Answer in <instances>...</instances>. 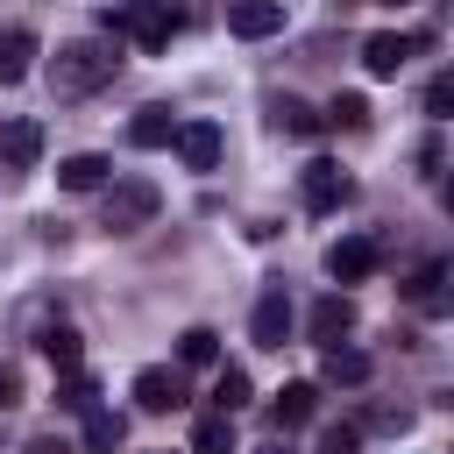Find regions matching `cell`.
<instances>
[{
    "label": "cell",
    "mask_w": 454,
    "mask_h": 454,
    "mask_svg": "<svg viewBox=\"0 0 454 454\" xmlns=\"http://www.w3.org/2000/svg\"><path fill=\"white\" fill-rule=\"evenodd\" d=\"M114 78H121V43L114 35H78V43H57V57H50L57 99H85V92H99Z\"/></svg>",
    "instance_id": "cell-1"
},
{
    "label": "cell",
    "mask_w": 454,
    "mask_h": 454,
    "mask_svg": "<svg viewBox=\"0 0 454 454\" xmlns=\"http://www.w3.org/2000/svg\"><path fill=\"white\" fill-rule=\"evenodd\" d=\"M99 28L121 43H142V50H163L170 35H177V7L170 0H114V7H99Z\"/></svg>",
    "instance_id": "cell-2"
},
{
    "label": "cell",
    "mask_w": 454,
    "mask_h": 454,
    "mask_svg": "<svg viewBox=\"0 0 454 454\" xmlns=\"http://www.w3.org/2000/svg\"><path fill=\"white\" fill-rule=\"evenodd\" d=\"M156 206H163V192H156L149 177H106L99 227H106V234H135V227H149V220H156Z\"/></svg>",
    "instance_id": "cell-3"
},
{
    "label": "cell",
    "mask_w": 454,
    "mask_h": 454,
    "mask_svg": "<svg viewBox=\"0 0 454 454\" xmlns=\"http://www.w3.org/2000/svg\"><path fill=\"white\" fill-rule=\"evenodd\" d=\"M298 199H305V213H340V206L355 199V177H348L340 163L312 156V163L298 170Z\"/></svg>",
    "instance_id": "cell-4"
},
{
    "label": "cell",
    "mask_w": 454,
    "mask_h": 454,
    "mask_svg": "<svg viewBox=\"0 0 454 454\" xmlns=\"http://www.w3.org/2000/svg\"><path fill=\"white\" fill-rule=\"evenodd\" d=\"M376 262H383V241H376V234H340V241L326 248V277H333V284H369Z\"/></svg>",
    "instance_id": "cell-5"
},
{
    "label": "cell",
    "mask_w": 454,
    "mask_h": 454,
    "mask_svg": "<svg viewBox=\"0 0 454 454\" xmlns=\"http://www.w3.org/2000/svg\"><path fill=\"white\" fill-rule=\"evenodd\" d=\"M426 43H433V35H390V28H383V35L362 43V71H369V78H397V71L411 64V50H426Z\"/></svg>",
    "instance_id": "cell-6"
},
{
    "label": "cell",
    "mask_w": 454,
    "mask_h": 454,
    "mask_svg": "<svg viewBox=\"0 0 454 454\" xmlns=\"http://www.w3.org/2000/svg\"><path fill=\"white\" fill-rule=\"evenodd\" d=\"M305 333H312L319 348H340V340L355 333V298H348V291H326V298L305 312Z\"/></svg>",
    "instance_id": "cell-7"
},
{
    "label": "cell",
    "mask_w": 454,
    "mask_h": 454,
    "mask_svg": "<svg viewBox=\"0 0 454 454\" xmlns=\"http://www.w3.org/2000/svg\"><path fill=\"white\" fill-rule=\"evenodd\" d=\"M284 333H291V298H284V284H270L255 298V312H248V340L255 348H284Z\"/></svg>",
    "instance_id": "cell-8"
},
{
    "label": "cell",
    "mask_w": 454,
    "mask_h": 454,
    "mask_svg": "<svg viewBox=\"0 0 454 454\" xmlns=\"http://www.w3.org/2000/svg\"><path fill=\"white\" fill-rule=\"evenodd\" d=\"M227 28H234L241 43H262V35L284 28V0H234V7H227Z\"/></svg>",
    "instance_id": "cell-9"
},
{
    "label": "cell",
    "mask_w": 454,
    "mask_h": 454,
    "mask_svg": "<svg viewBox=\"0 0 454 454\" xmlns=\"http://www.w3.org/2000/svg\"><path fill=\"white\" fill-rule=\"evenodd\" d=\"M262 114H270V128H277V135H291V142H312V135H319V114H312L298 92H270V99H262Z\"/></svg>",
    "instance_id": "cell-10"
},
{
    "label": "cell",
    "mask_w": 454,
    "mask_h": 454,
    "mask_svg": "<svg viewBox=\"0 0 454 454\" xmlns=\"http://www.w3.org/2000/svg\"><path fill=\"white\" fill-rule=\"evenodd\" d=\"M220 128L213 121H177V156H184V170H220Z\"/></svg>",
    "instance_id": "cell-11"
},
{
    "label": "cell",
    "mask_w": 454,
    "mask_h": 454,
    "mask_svg": "<svg viewBox=\"0 0 454 454\" xmlns=\"http://www.w3.org/2000/svg\"><path fill=\"white\" fill-rule=\"evenodd\" d=\"M35 156H43V121H0V163L7 170H35Z\"/></svg>",
    "instance_id": "cell-12"
},
{
    "label": "cell",
    "mask_w": 454,
    "mask_h": 454,
    "mask_svg": "<svg viewBox=\"0 0 454 454\" xmlns=\"http://www.w3.org/2000/svg\"><path fill=\"white\" fill-rule=\"evenodd\" d=\"M135 404L142 411H177L184 404V376L177 369H142L135 376Z\"/></svg>",
    "instance_id": "cell-13"
},
{
    "label": "cell",
    "mask_w": 454,
    "mask_h": 454,
    "mask_svg": "<svg viewBox=\"0 0 454 454\" xmlns=\"http://www.w3.org/2000/svg\"><path fill=\"white\" fill-rule=\"evenodd\" d=\"M128 142H135V149H170V142H177V114H170V106H135Z\"/></svg>",
    "instance_id": "cell-14"
},
{
    "label": "cell",
    "mask_w": 454,
    "mask_h": 454,
    "mask_svg": "<svg viewBox=\"0 0 454 454\" xmlns=\"http://www.w3.org/2000/svg\"><path fill=\"white\" fill-rule=\"evenodd\" d=\"M35 348H43V362H50V369H78V362H85V340H78V326H71V319H50V326L35 333Z\"/></svg>",
    "instance_id": "cell-15"
},
{
    "label": "cell",
    "mask_w": 454,
    "mask_h": 454,
    "mask_svg": "<svg viewBox=\"0 0 454 454\" xmlns=\"http://www.w3.org/2000/svg\"><path fill=\"white\" fill-rule=\"evenodd\" d=\"M128 447V419L114 404H92L85 411V454H121Z\"/></svg>",
    "instance_id": "cell-16"
},
{
    "label": "cell",
    "mask_w": 454,
    "mask_h": 454,
    "mask_svg": "<svg viewBox=\"0 0 454 454\" xmlns=\"http://www.w3.org/2000/svg\"><path fill=\"white\" fill-rule=\"evenodd\" d=\"M106 177H114V163H106V156H92V149H78V156H64V163H57V184H64V192H99Z\"/></svg>",
    "instance_id": "cell-17"
},
{
    "label": "cell",
    "mask_w": 454,
    "mask_h": 454,
    "mask_svg": "<svg viewBox=\"0 0 454 454\" xmlns=\"http://www.w3.org/2000/svg\"><path fill=\"white\" fill-rule=\"evenodd\" d=\"M28 71H35V35L28 28H7L0 35V85H21Z\"/></svg>",
    "instance_id": "cell-18"
},
{
    "label": "cell",
    "mask_w": 454,
    "mask_h": 454,
    "mask_svg": "<svg viewBox=\"0 0 454 454\" xmlns=\"http://www.w3.org/2000/svg\"><path fill=\"white\" fill-rule=\"evenodd\" d=\"M312 411H319V383H284V390H277V404H270V419H277V426H305Z\"/></svg>",
    "instance_id": "cell-19"
},
{
    "label": "cell",
    "mask_w": 454,
    "mask_h": 454,
    "mask_svg": "<svg viewBox=\"0 0 454 454\" xmlns=\"http://www.w3.org/2000/svg\"><path fill=\"white\" fill-rule=\"evenodd\" d=\"M319 383H369V355L362 348H326L319 355Z\"/></svg>",
    "instance_id": "cell-20"
},
{
    "label": "cell",
    "mask_w": 454,
    "mask_h": 454,
    "mask_svg": "<svg viewBox=\"0 0 454 454\" xmlns=\"http://www.w3.org/2000/svg\"><path fill=\"white\" fill-rule=\"evenodd\" d=\"M404 291H411V305H419V312H447V262H426Z\"/></svg>",
    "instance_id": "cell-21"
},
{
    "label": "cell",
    "mask_w": 454,
    "mask_h": 454,
    "mask_svg": "<svg viewBox=\"0 0 454 454\" xmlns=\"http://www.w3.org/2000/svg\"><path fill=\"white\" fill-rule=\"evenodd\" d=\"M248 397H255L248 369H220V376H213V411H220V419H234V411H241Z\"/></svg>",
    "instance_id": "cell-22"
},
{
    "label": "cell",
    "mask_w": 454,
    "mask_h": 454,
    "mask_svg": "<svg viewBox=\"0 0 454 454\" xmlns=\"http://www.w3.org/2000/svg\"><path fill=\"white\" fill-rule=\"evenodd\" d=\"M192 454H234V419L206 411V419L192 426Z\"/></svg>",
    "instance_id": "cell-23"
},
{
    "label": "cell",
    "mask_w": 454,
    "mask_h": 454,
    "mask_svg": "<svg viewBox=\"0 0 454 454\" xmlns=\"http://www.w3.org/2000/svg\"><path fill=\"white\" fill-rule=\"evenodd\" d=\"M319 128H348V135H362V128H369V99H362V92H340V99L319 114Z\"/></svg>",
    "instance_id": "cell-24"
},
{
    "label": "cell",
    "mask_w": 454,
    "mask_h": 454,
    "mask_svg": "<svg viewBox=\"0 0 454 454\" xmlns=\"http://www.w3.org/2000/svg\"><path fill=\"white\" fill-rule=\"evenodd\" d=\"M177 355H184L192 369H206V362H220V333H213V326H184V333H177Z\"/></svg>",
    "instance_id": "cell-25"
},
{
    "label": "cell",
    "mask_w": 454,
    "mask_h": 454,
    "mask_svg": "<svg viewBox=\"0 0 454 454\" xmlns=\"http://www.w3.org/2000/svg\"><path fill=\"white\" fill-rule=\"evenodd\" d=\"M57 404H64V411H92V404H99V383H92L85 369H64V383H57Z\"/></svg>",
    "instance_id": "cell-26"
},
{
    "label": "cell",
    "mask_w": 454,
    "mask_h": 454,
    "mask_svg": "<svg viewBox=\"0 0 454 454\" xmlns=\"http://www.w3.org/2000/svg\"><path fill=\"white\" fill-rule=\"evenodd\" d=\"M411 419H419V411H411L404 397H376V404H369V426H376V433H411Z\"/></svg>",
    "instance_id": "cell-27"
},
{
    "label": "cell",
    "mask_w": 454,
    "mask_h": 454,
    "mask_svg": "<svg viewBox=\"0 0 454 454\" xmlns=\"http://www.w3.org/2000/svg\"><path fill=\"white\" fill-rule=\"evenodd\" d=\"M319 454H362V426H326L319 433Z\"/></svg>",
    "instance_id": "cell-28"
},
{
    "label": "cell",
    "mask_w": 454,
    "mask_h": 454,
    "mask_svg": "<svg viewBox=\"0 0 454 454\" xmlns=\"http://www.w3.org/2000/svg\"><path fill=\"white\" fill-rule=\"evenodd\" d=\"M426 114H433V121L454 114V78H433V85H426Z\"/></svg>",
    "instance_id": "cell-29"
},
{
    "label": "cell",
    "mask_w": 454,
    "mask_h": 454,
    "mask_svg": "<svg viewBox=\"0 0 454 454\" xmlns=\"http://www.w3.org/2000/svg\"><path fill=\"white\" fill-rule=\"evenodd\" d=\"M14 404H21V369L0 362V411H14Z\"/></svg>",
    "instance_id": "cell-30"
},
{
    "label": "cell",
    "mask_w": 454,
    "mask_h": 454,
    "mask_svg": "<svg viewBox=\"0 0 454 454\" xmlns=\"http://www.w3.org/2000/svg\"><path fill=\"white\" fill-rule=\"evenodd\" d=\"M21 454H71V447H64V440H57V433H35V440H28V447H21Z\"/></svg>",
    "instance_id": "cell-31"
},
{
    "label": "cell",
    "mask_w": 454,
    "mask_h": 454,
    "mask_svg": "<svg viewBox=\"0 0 454 454\" xmlns=\"http://www.w3.org/2000/svg\"><path fill=\"white\" fill-rule=\"evenodd\" d=\"M262 454H284V447H262Z\"/></svg>",
    "instance_id": "cell-32"
},
{
    "label": "cell",
    "mask_w": 454,
    "mask_h": 454,
    "mask_svg": "<svg viewBox=\"0 0 454 454\" xmlns=\"http://www.w3.org/2000/svg\"><path fill=\"white\" fill-rule=\"evenodd\" d=\"M390 7H397V0H390Z\"/></svg>",
    "instance_id": "cell-33"
}]
</instances>
